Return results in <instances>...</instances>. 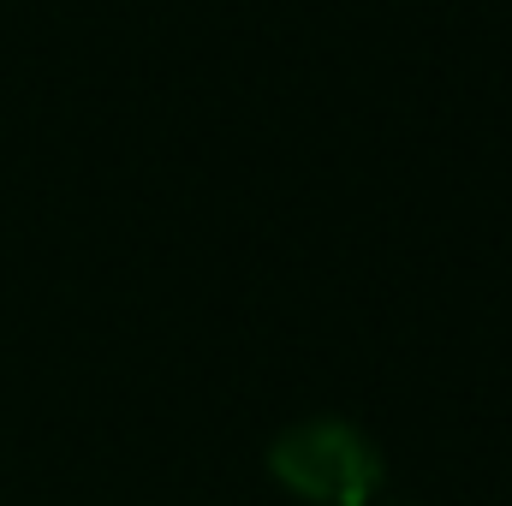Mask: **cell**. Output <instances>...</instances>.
<instances>
[{"instance_id":"cell-1","label":"cell","mask_w":512,"mask_h":506,"mask_svg":"<svg viewBox=\"0 0 512 506\" xmlns=\"http://www.w3.org/2000/svg\"><path fill=\"white\" fill-rule=\"evenodd\" d=\"M268 471L286 495L310 506H370L382 495V447L352 417H304L274 435Z\"/></svg>"}]
</instances>
